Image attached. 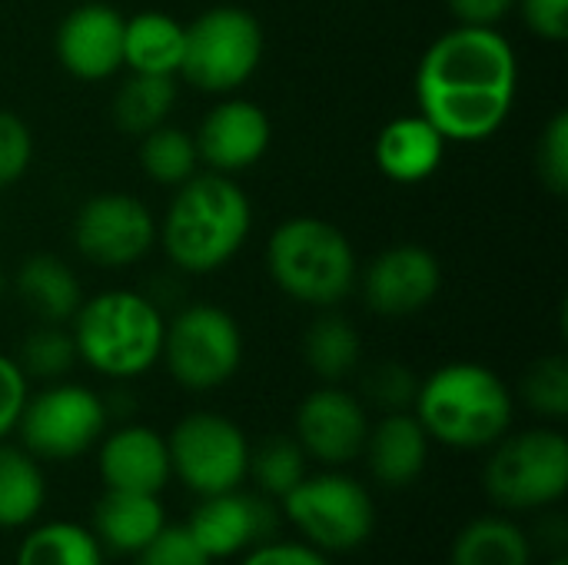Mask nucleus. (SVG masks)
<instances>
[{"label":"nucleus","instance_id":"1","mask_svg":"<svg viewBox=\"0 0 568 565\" xmlns=\"http://www.w3.org/2000/svg\"><path fill=\"white\" fill-rule=\"evenodd\" d=\"M519 97V57L496 27L439 33L416 67V107L446 143L493 140Z\"/></svg>","mask_w":568,"mask_h":565},{"label":"nucleus","instance_id":"2","mask_svg":"<svg viewBox=\"0 0 568 565\" xmlns=\"http://www.w3.org/2000/svg\"><path fill=\"white\" fill-rule=\"evenodd\" d=\"M250 230L246 190L233 176L206 170L173 190L163 220H156V243L180 273L210 276L243 250Z\"/></svg>","mask_w":568,"mask_h":565},{"label":"nucleus","instance_id":"3","mask_svg":"<svg viewBox=\"0 0 568 565\" xmlns=\"http://www.w3.org/2000/svg\"><path fill=\"white\" fill-rule=\"evenodd\" d=\"M413 416L433 443L476 453L496 446L513 430L516 396L496 370L456 360L419 380Z\"/></svg>","mask_w":568,"mask_h":565},{"label":"nucleus","instance_id":"4","mask_svg":"<svg viewBox=\"0 0 568 565\" xmlns=\"http://www.w3.org/2000/svg\"><path fill=\"white\" fill-rule=\"evenodd\" d=\"M166 316L136 290H103L83 296L70 320L77 360L106 380H136L160 363Z\"/></svg>","mask_w":568,"mask_h":565},{"label":"nucleus","instance_id":"5","mask_svg":"<svg viewBox=\"0 0 568 565\" xmlns=\"http://www.w3.org/2000/svg\"><path fill=\"white\" fill-rule=\"evenodd\" d=\"M266 273L283 296L313 310L339 306L359 280L349 236L323 216H290L266 240Z\"/></svg>","mask_w":568,"mask_h":565},{"label":"nucleus","instance_id":"6","mask_svg":"<svg viewBox=\"0 0 568 565\" xmlns=\"http://www.w3.org/2000/svg\"><path fill=\"white\" fill-rule=\"evenodd\" d=\"M489 450L483 486L499 509L546 513L562 503L568 493V440L559 430H509Z\"/></svg>","mask_w":568,"mask_h":565},{"label":"nucleus","instance_id":"7","mask_svg":"<svg viewBox=\"0 0 568 565\" xmlns=\"http://www.w3.org/2000/svg\"><path fill=\"white\" fill-rule=\"evenodd\" d=\"M263 50L266 37L260 20L236 3H220L186 23L183 63L176 77L200 93L230 97L253 80L263 63Z\"/></svg>","mask_w":568,"mask_h":565},{"label":"nucleus","instance_id":"8","mask_svg":"<svg viewBox=\"0 0 568 565\" xmlns=\"http://www.w3.org/2000/svg\"><path fill=\"white\" fill-rule=\"evenodd\" d=\"M280 509L303 536V543L320 549L323 556L356 553L369 543L376 529V503L369 490L339 470H326L316 476L306 473L280 500Z\"/></svg>","mask_w":568,"mask_h":565},{"label":"nucleus","instance_id":"9","mask_svg":"<svg viewBox=\"0 0 568 565\" xmlns=\"http://www.w3.org/2000/svg\"><path fill=\"white\" fill-rule=\"evenodd\" d=\"M160 360L176 386L190 393H213L226 386L243 366V330L223 306H183L166 323Z\"/></svg>","mask_w":568,"mask_h":565},{"label":"nucleus","instance_id":"10","mask_svg":"<svg viewBox=\"0 0 568 565\" xmlns=\"http://www.w3.org/2000/svg\"><path fill=\"white\" fill-rule=\"evenodd\" d=\"M110 410L100 393L83 383H47L40 393H30L17 423L20 446L33 460L67 463L90 453L106 433Z\"/></svg>","mask_w":568,"mask_h":565},{"label":"nucleus","instance_id":"11","mask_svg":"<svg viewBox=\"0 0 568 565\" xmlns=\"http://www.w3.org/2000/svg\"><path fill=\"white\" fill-rule=\"evenodd\" d=\"M170 470L193 496L240 490L250 473V440L223 413H186L166 436Z\"/></svg>","mask_w":568,"mask_h":565},{"label":"nucleus","instance_id":"12","mask_svg":"<svg viewBox=\"0 0 568 565\" xmlns=\"http://www.w3.org/2000/svg\"><path fill=\"white\" fill-rule=\"evenodd\" d=\"M70 233L87 263L100 270H126L146 260L156 246V216L140 196L106 190L80 203Z\"/></svg>","mask_w":568,"mask_h":565},{"label":"nucleus","instance_id":"13","mask_svg":"<svg viewBox=\"0 0 568 565\" xmlns=\"http://www.w3.org/2000/svg\"><path fill=\"white\" fill-rule=\"evenodd\" d=\"M366 433V403L339 383H323L320 390L306 393L293 416V436L306 460H316L329 470L356 463L363 456Z\"/></svg>","mask_w":568,"mask_h":565},{"label":"nucleus","instance_id":"14","mask_svg":"<svg viewBox=\"0 0 568 565\" xmlns=\"http://www.w3.org/2000/svg\"><path fill=\"white\" fill-rule=\"evenodd\" d=\"M363 303L386 320H406L436 303L443 290V263L423 243H396L373 256L359 273Z\"/></svg>","mask_w":568,"mask_h":565},{"label":"nucleus","instance_id":"15","mask_svg":"<svg viewBox=\"0 0 568 565\" xmlns=\"http://www.w3.org/2000/svg\"><path fill=\"white\" fill-rule=\"evenodd\" d=\"M193 140L206 170L236 176L266 157L273 143V120L256 100L223 97L206 110Z\"/></svg>","mask_w":568,"mask_h":565},{"label":"nucleus","instance_id":"16","mask_svg":"<svg viewBox=\"0 0 568 565\" xmlns=\"http://www.w3.org/2000/svg\"><path fill=\"white\" fill-rule=\"evenodd\" d=\"M186 529L200 543V549L216 563V559H233L250 553L253 546L273 539L276 533V509L270 506L266 496H250L243 490L203 496L190 519Z\"/></svg>","mask_w":568,"mask_h":565},{"label":"nucleus","instance_id":"17","mask_svg":"<svg viewBox=\"0 0 568 565\" xmlns=\"http://www.w3.org/2000/svg\"><path fill=\"white\" fill-rule=\"evenodd\" d=\"M123 13L110 3L73 7L53 33L60 67L83 83H100L123 70Z\"/></svg>","mask_w":568,"mask_h":565},{"label":"nucleus","instance_id":"18","mask_svg":"<svg viewBox=\"0 0 568 565\" xmlns=\"http://www.w3.org/2000/svg\"><path fill=\"white\" fill-rule=\"evenodd\" d=\"M97 446H100L97 470L106 490L160 496L166 483L173 480L166 436L156 433L153 426H143V423L116 426L113 433H103Z\"/></svg>","mask_w":568,"mask_h":565},{"label":"nucleus","instance_id":"19","mask_svg":"<svg viewBox=\"0 0 568 565\" xmlns=\"http://www.w3.org/2000/svg\"><path fill=\"white\" fill-rule=\"evenodd\" d=\"M446 147H449L446 137L423 113H406L389 120L376 133L373 163L389 183L416 186L439 173L446 160Z\"/></svg>","mask_w":568,"mask_h":565},{"label":"nucleus","instance_id":"20","mask_svg":"<svg viewBox=\"0 0 568 565\" xmlns=\"http://www.w3.org/2000/svg\"><path fill=\"white\" fill-rule=\"evenodd\" d=\"M429 433L423 423L409 413H383L379 423H369L363 456L369 463V473L379 486L406 490L413 486L429 463Z\"/></svg>","mask_w":568,"mask_h":565},{"label":"nucleus","instance_id":"21","mask_svg":"<svg viewBox=\"0 0 568 565\" xmlns=\"http://www.w3.org/2000/svg\"><path fill=\"white\" fill-rule=\"evenodd\" d=\"M166 526V509L160 496L153 493H126V490H106L90 519V533L103 546V553L113 556H136L160 529Z\"/></svg>","mask_w":568,"mask_h":565},{"label":"nucleus","instance_id":"22","mask_svg":"<svg viewBox=\"0 0 568 565\" xmlns=\"http://www.w3.org/2000/svg\"><path fill=\"white\" fill-rule=\"evenodd\" d=\"M13 290L23 310L40 323H70L83 303L80 276L53 253L27 256L13 273Z\"/></svg>","mask_w":568,"mask_h":565},{"label":"nucleus","instance_id":"23","mask_svg":"<svg viewBox=\"0 0 568 565\" xmlns=\"http://www.w3.org/2000/svg\"><path fill=\"white\" fill-rule=\"evenodd\" d=\"M186 23L163 10H143L123 20V67L130 73L176 77L183 63Z\"/></svg>","mask_w":568,"mask_h":565},{"label":"nucleus","instance_id":"24","mask_svg":"<svg viewBox=\"0 0 568 565\" xmlns=\"http://www.w3.org/2000/svg\"><path fill=\"white\" fill-rule=\"evenodd\" d=\"M449 565H532V539L509 516H479L456 533Z\"/></svg>","mask_w":568,"mask_h":565},{"label":"nucleus","instance_id":"25","mask_svg":"<svg viewBox=\"0 0 568 565\" xmlns=\"http://www.w3.org/2000/svg\"><path fill=\"white\" fill-rule=\"evenodd\" d=\"M303 360L316 380L346 383L363 363V336L346 316L320 310V316L303 333Z\"/></svg>","mask_w":568,"mask_h":565},{"label":"nucleus","instance_id":"26","mask_svg":"<svg viewBox=\"0 0 568 565\" xmlns=\"http://www.w3.org/2000/svg\"><path fill=\"white\" fill-rule=\"evenodd\" d=\"M176 97H180L176 77L130 73L110 100V117H113L120 133L140 140L143 133H150L170 120Z\"/></svg>","mask_w":568,"mask_h":565},{"label":"nucleus","instance_id":"27","mask_svg":"<svg viewBox=\"0 0 568 565\" xmlns=\"http://www.w3.org/2000/svg\"><path fill=\"white\" fill-rule=\"evenodd\" d=\"M47 480L23 446L0 443V529H27L43 513Z\"/></svg>","mask_w":568,"mask_h":565},{"label":"nucleus","instance_id":"28","mask_svg":"<svg viewBox=\"0 0 568 565\" xmlns=\"http://www.w3.org/2000/svg\"><path fill=\"white\" fill-rule=\"evenodd\" d=\"M106 553L90 526L53 519L30 526L17 549V565H103Z\"/></svg>","mask_w":568,"mask_h":565},{"label":"nucleus","instance_id":"29","mask_svg":"<svg viewBox=\"0 0 568 565\" xmlns=\"http://www.w3.org/2000/svg\"><path fill=\"white\" fill-rule=\"evenodd\" d=\"M136 163L140 170L156 183V186H170L176 190L180 183H186L193 173H200V153H196V140L190 130L176 127V123H160L156 130L140 137V150H136Z\"/></svg>","mask_w":568,"mask_h":565},{"label":"nucleus","instance_id":"30","mask_svg":"<svg viewBox=\"0 0 568 565\" xmlns=\"http://www.w3.org/2000/svg\"><path fill=\"white\" fill-rule=\"evenodd\" d=\"M310 473V460L296 436H266L263 443L250 446V473L260 496L283 500L303 476Z\"/></svg>","mask_w":568,"mask_h":565},{"label":"nucleus","instance_id":"31","mask_svg":"<svg viewBox=\"0 0 568 565\" xmlns=\"http://www.w3.org/2000/svg\"><path fill=\"white\" fill-rule=\"evenodd\" d=\"M13 360L20 363L27 380H40V383H57L80 363L73 336L70 330H63V323L33 326L20 343V356Z\"/></svg>","mask_w":568,"mask_h":565},{"label":"nucleus","instance_id":"32","mask_svg":"<svg viewBox=\"0 0 568 565\" xmlns=\"http://www.w3.org/2000/svg\"><path fill=\"white\" fill-rule=\"evenodd\" d=\"M519 396L523 403L549 420V423H562L568 416V360L552 353V356H542L536 360L526 376H523V386H519Z\"/></svg>","mask_w":568,"mask_h":565},{"label":"nucleus","instance_id":"33","mask_svg":"<svg viewBox=\"0 0 568 565\" xmlns=\"http://www.w3.org/2000/svg\"><path fill=\"white\" fill-rule=\"evenodd\" d=\"M416 393H419V376L396 360L376 363L363 376V400L373 403L379 413H409Z\"/></svg>","mask_w":568,"mask_h":565},{"label":"nucleus","instance_id":"34","mask_svg":"<svg viewBox=\"0 0 568 565\" xmlns=\"http://www.w3.org/2000/svg\"><path fill=\"white\" fill-rule=\"evenodd\" d=\"M536 170L542 186L552 196H566L568 193V113L556 110L552 120L542 127L539 133V147H536Z\"/></svg>","mask_w":568,"mask_h":565},{"label":"nucleus","instance_id":"35","mask_svg":"<svg viewBox=\"0 0 568 565\" xmlns=\"http://www.w3.org/2000/svg\"><path fill=\"white\" fill-rule=\"evenodd\" d=\"M133 565H213V559L200 549L193 533L176 523H166L136 556Z\"/></svg>","mask_w":568,"mask_h":565},{"label":"nucleus","instance_id":"36","mask_svg":"<svg viewBox=\"0 0 568 565\" xmlns=\"http://www.w3.org/2000/svg\"><path fill=\"white\" fill-rule=\"evenodd\" d=\"M33 163V133L13 113L0 107V190L17 183Z\"/></svg>","mask_w":568,"mask_h":565},{"label":"nucleus","instance_id":"37","mask_svg":"<svg viewBox=\"0 0 568 565\" xmlns=\"http://www.w3.org/2000/svg\"><path fill=\"white\" fill-rule=\"evenodd\" d=\"M30 396V380L23 376L20 363L7 353H0V443L17 433L23 403Z\"/></svg>","mask_w":568,"mask_h":565},{"label":"nucleus","instance_id":"38","mask_svg":"<svg viewBox=\"0 0 568 565\" xmlns=\"http://www.w3.org/2000/svg\"><path fill=\"white\" fill-rule=\"evenodd\" d=\"M516 10L539 40H568V0H516Z\"/></svg>","mask_w":568,"mask_h":565},{"label":"nucleus","instance_id":"39","mask_svg":"<svg viewBox=\"0 0 568 565\" xmlns=\"http://www.w3.org/2000/svg\"><path fill=\"white\" fill-rule=\"evenodd\" d=\"M240 565H333L329 556H323L320 549L306 546V543H276L266 539L260 546H253L250 553H243Z\"/></svg>","mask_w":568,"mask_h":565},{"label":"nucleus","instance_id":"40","mask_svg":"<svg viewBox=\"0 0 568 565\" xmlns=\"http://www.w3.org/2000/svg\"><path fill=\"white\" fill-rule=\"evenodd\" d=\"M446 7L456 17V23H466V27H499L516 10V0H446Z\"/></svg>","mask_w":568,"mask_h":565},{"label":"nucleus","instance_id":"41","mask_svg":"<svg viewBox=\"0 0 568 565\" xmlns=\"http://www.w3.org/2000/svg\"><path fill=\"white\" fill-rule=\"evenodd\" d=\"M3 296H7V270L0 263V303H3Z\"/></svg>","mask_w":568,"mask_h":565},{"label":"nucleus","instance_id":"42","mask_svg":"<svg viewBox=\"0 0 568 565\" xmlns=\"http://www.w3.org/2000/svg\"><path fill=\"white\" fill-rule=\"evenodd\" d=\"M546 565H568V559L566 556H562V553H556V556H552V559H549V563Z\"/></svg>","mask_w":568,"mask_h":565}]
</instances>
